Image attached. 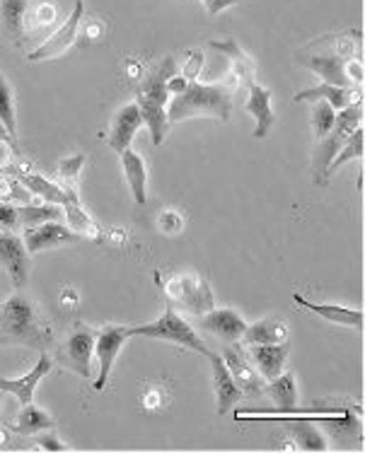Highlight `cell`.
<instances>
[{
	"instance_id": "1",
	"label": "cell",
	"mask_w": 365,
	"mask_h": 454,
	"mask_svg": "<svg viewBox=\"0 0 365 454\" xmlns=\"http://www.w3.org/2000/svg\"><path fill=\"white\" fill-rule=\"evenodd\" d=\"M233 112V90L227 85H201L192 80L184 92L174 95L167 105V123L186 121L196 116H216L220 121H227Z\"/></svg>"
},
{
	"instance_id": "2",
	"label": "cell",
	"mask_w": 365,
	"mask_h": 454,
	"mask_svg": "<svg viewBox=\"0 0 365 454\" xmlns=\"http://www.w3.org/2000/svg\"><path fill=\"white\" fill-rule=\"evenodd\" d=\"M25 343L42 348L44 333L36 322L35 307L22 293H15L0 305V343Z\"/></svg>"
},
{
	"instance_id": "3",
	"label": "cell",
	"mask_w": 365,
	"mask_h": 454,
	"mask_svg": "<svg viewBox=\"0 0 365 454\" xmlns=\"http://www.w3.org/2000/svg\"><path fill=\"white\" fill-rule=\"evenodd\" d=\"M131 336H146V339H157V340H170L177 346L194 350L199 356L209 358L210 350L206 348V343L201 340L196 329H192V324H186L182 317L174 312V307H167L160 319L150 324H140V326H129Z\"/></svg>"
},
{
	"instance_id": "4",
	"label": "cell",
	"mask_w": 365,
	"mask_h": 454,
	"mask_svg": "<svg viewBox=\"0 0 365 454\" xmlns=\"http://www.w3.org/2000/svg\"><path fill=\"white\" fill-rule=\"evenodd\" d=\"M83 15H85V0H75V5L70 10V15L66 18L56 32H53L42 46H36L35 51L29 53L27 59L32 63L36 61H49V59H59L63 53L68 51L70 46L78 42V27L83 22Z\"/></svg>"
},
{
	"instance_id": "5",
	"label": "cell",
	"mask_w": 365,
	"mask_h": 454,
	"mask_svg": "<svg viewBox=\"0 0 365 454\" xmlns=\"http://www.w3.org/2000/svg\"><path fill=\"white\" fill-rule=\"evenodd\" d=\"M126 339H131L129 326H105L102 332L97 333L95 339V356L99 363V375L95 380V392H102L107 385V380L112 375V367L122 353Z\"/></svg>"
},
{
	"instance_id": "6",
	"label": "cell",
	"mask_w": 365,
	"mask_h": 454,
	"mask_svg": "<svg viewBox=\"0 0 365 454\" xmlns=\"http://www.w3.org/2000/svg\"><path fill=\"white\" fill-rule=\"evenodd\" d=\"M95 339L97 333L85 326V324H78L75 332L70 333L66 346H63L61 363L66 367H70L73 372H78L80 377L92 375V356H95Z\"/></svg>"
},
{
	"instance_id": "7",
	"label": "cell",
	"mask_w": 365,
	"mask_h": 454,
	"mask_svg": "<svg viewBox=\"0 0 365 454\" xmlns=\"http://www.w3.org/2000/svg\"><path fill=\"white\" fill-rule=\"evenodd\" d=\"M167 295L174 297L177 302H182L194 315H203L213 309V295H210L206 280L199 278L196 273H184L167 286Z\"/></svg>"
},
{
	"instance_id": "8",
	"label": "cell",
	"mask_w": 365,
	"mask_h": 454,
	"mask_svg": "<svg viewBox=\"0 0 365 454\" xmlns=\"http://www.w3.org/2000/svg\"><path fill=\"white\" fill-rule=\"evenodd\" d=\"M0 266L8 271L15 288H25L29 278V252L25 239L12 235L10 230H0Z\"/></svg>"
},
{
	"instance_id": "9",
	"label": "cell",
	"mask_w": 365,
	"mask_h": 454,
	"mask_svg": "<svg viewBox=\"0 0 365 454\" xmlns=\"http://www.w3.org/2000/svg\"><path fill=\"white\" fill-rule=\"evenodd\" d=\"M25 247L29 254H39L52 249V247L59 245H70V242H80L83 235L73 232L68 225H63L61 220H49V223H42V225L29 227L25 230Z\"/></svg>"
},
{
	"instance_id": "10",
	"label": "cell",
	"mask_w": 365,
	"mask_h": 454,
	"mask_svg": "<svg viewBox=\"0 0 365 454\" xmlns=\"http://www.w3.org/2000/svg\"><path fill=\"white\" fill-rule=\"evenodd\" d=\"M210 365H213V387H216V399H218V413L226 416L230 411L235 409L237 403L242 402L244 392L235 382V377L230 372V367L226 365L223 356H218L210 350Z\"/></svg>"
},
{
	"instance_id": "11",
	"label": "cell",
	"mask_w": 365,
	"mask_h": 454,
	"mask_svg": "<svg viewBox=\"0 0 365 454\" xmlns=\"http://www.w3.org/2000/svg\"><path fill=\"white\" fill-rule=\"evenodd\" d=\"M199 329H206L209 333L218 336V339L227 340V343H237L242 339L244 329H247V322L242 317L237 315L235 309H209L199 315Z\"/></svg>"
},
{
	"instance_id": "12",
	"label": "cell",
	"mask_w": 365,
	"mask_h": 454,
	"mask_svg": "<svg viewBox=\"0 0 365 454\" xmlns=\"http://www.w3.org/2000/svg\"><path fill=\"white\" fill-rule=\"evenodd\" d=\"M52 358H49L46 353H42V356H39V363H36L27 375L18 377V380H0V392L12 394L22 406H25V403H32L36 387H39V382H42L44 377L52 372Z\"/></svg>"
},
{
	"instance_id": "13",
	"label": "cell",
	"mask_w": 365,
	"mask_h": 454,
	"mask_svg": "<svg viewBox=\"0 0 365 454\" xmlns=\"http://www.w3.org/2000/svg\"><path fill=\"white\" fill-rule=\"evenodd\" d=\"M290 356V346L286 340L281 343H254L250 346V358L254 360V365L259 370V375L264 380H274L286 370V360Z\"/></svg>"
},
{
	"instance_id": "14",
	"label": "cell",
	"mask_w": 365,
	"mask_h": 454,
	"mask_svg": "<svg viewBox=\"0 0 365 454\" xmlns=\"http://www.w3.org/2000/svg\"><path fill=\"white\" fill-rule=\"evenodd\" d=\"M298 61L303 63L305 68L317 73L327 85H337V88H348L351 85L346 73V59L341 53H320V56H310V59L298 56Z\"/></svg>"
},
{
	"instance_id": "15",
	"label": "cell",
	"mask_w": 365,
	"mask_h": 454,
	"mask_svg": "<svg viewBox=\"0 0 365 454\" xmlns=\"http://www.w3.org/2000/svg\"><path fill=\"white\" fill-rule=\"evenodd\" d=\"M140 126H143V116H140V109L136 102H129L123 105L116 116H114L112 136H109V145L116 153H123V150L131 148V140L136 136Z\"/></svg>"
},
{
	"instance_id": "16",
	"label": "cell",
	"mask_w": 365,
	"mask_h": 454,
	"mask_svg": "<svg viewBox=\"0 0 365 454\" xmlns=\"http://www.w3.org/2000/svg\"><path fill=\"white\" fill-rule=\"evenodd\" d=\"M298 305L305 307V309H310L314 315H320L327 322L339 324V326H351V329H363V309H348V307L341 305H317V302H310V300H305V297L296 295L293 297Z\"/></svg>"
},
{
	"instance_id": "17",
	"label": "cell",
	"mask_w": 365,
	"mask_h": 454,
	"mask_svg": "<svg viewBox=\"0 0 365 454\" xmlns=\"http://www.w3.org/2000/svg\"><path fill=\"white\" fill-rule=\"evenodd\" d=\"M247 112L252 114L257 129H254V138H264L274 126V109H271V92L261 88L257 82L250 85V102H247Z\"/></svg>"
},
{
	"instance_id": "18",
	"label": "cell",
	"mask_w": 365,
	"mask_h": 454,
	"mask_svg": "<svg viewBox=\"0 0 365 454\" xmlns=\"http://www.w3.org/2000/svg\"><path fill=\"white\" fill-rule=\"evenodd\" d=\"M223 360H226V365L230 367V372H233V377H235V382L240 385L242 392H261L259 375L254 372L252 365H250V360H247V356H244L242 350L230 346V348L223 350Z\"/></svg>"
},
{
	"instance_id": "19",
	"label": "cell",
	"mask_w": 365,
	"mask_h": 454,
	"mask_svg": "<svg viewBox=\"0 0 365 454\" xmlns=\"http://www.w3.org/2000/svg\"><path fill=\"white\" fill-rule=\"evenodd\" d=\"M119 155H122L123 175H126V182H129L133 199H136L139 206H146V201H148V196H146V184H148L146 162H143V158H140L139 153H133L131 148L119 153Z\"/></svg>"
},
{
	"instance_id": "20",
	"label": "cell",
	"mask_w": 365,
	"mask_h": 454,
	"mask_svg": "<svg viewBox=\"0 0 365 454\" xmlns=\"http://www.w3.org/2000/svg\"><path fill=\"white\" fill-rule=\"evenodd\" d=\"M53 426H56L53 416H49L46 411L35 406V403H25L10 428L15 430L18 435H39L44 430H52Z\"/></svg>"
},
{
	"instance_id": "21",
	"label": "cell",
	"mask_w": 365,
	"mask_h": 454,
	"mask_svg": "<svg viewBox=\"0 0 365 454\" xmlns=\"http://www.w3.org/2000/svg\"><path fill=\"white\" fill-rule=\"evenodd\" d=\"M242 339L247 340V346H254V343H281V340L288 339V326L286 322H281L276 317H266V319H259V322L247 324Z\"/></svg>"
},
{
	"instance_id": "22",
	"label": "cell",
	"mask_w": 365,
	"mask_h": 454,
	"mask_svg": "<svg viewBox=\"0 0 365 454\" xmlns=\"http://www.w3.org/2000/svg\"><path fill=\"white\" fill-rule=\"evenodd\" d=\"M269 396L279 406V413H290L298 406V382L293 372H281L279 377L269 380Z\"/></svg>"
},
{
	"instance_id": "23",
	"label": "cell",
	"mask_w": 365,
	"mask_h": 454,
	"mask_svg": "<svg viewBox=\"0 0 365 454\" xmlns=\"http://www.w3.org/2000/svg\"><path fill=\"white\" fill-rule=\"evenodd\" d=\"M18 182L25 184L29 193H36L46 203H56V206H63L70 199V193H73L70 189H63L59 184L44 179L42 175H29V172H18Z\"/></svg>"
},
{
	"instance_id": "24",
	"label": "cell",
	"mask_w": 365,
	"mask_h": 454,
	"mask_svg": "<svg viewBox=\"0 0 365 454\" xmlns=\"http://www.w3.org/2000/svg\"><path fill=\"white\" fill-rule=\"evenodd\" d=\"M317 99L329 102L334 109H344V106L353 105V102H351V90L337 88V85H327V82H320V85L303 90V92H298L296 95V102H317Z\"/></svg>"
},
{
	"instance_id": "25",
	"label": "cell",
	"mask_w": 365,
	"mask_h": 454,
	"mask_svg": "<svg viewBox=\"0 0 365 454\" xmlns=\"http://www.w3.org/2000/svg\"><path fill=\"white\" fill-rule=\"evenodd\" d=\"M363 145H365V133L363 129L358 126L356 131L351 133L346 140H344V145H341V150L337 153V158L331 160L329 167L324 169V176H322V184L329 179L339 167H344L346 162H351V160H363Z\"/></svg>"
},
{
	"instance_id": "26",
	"label": "cell",
	"mask_w": 365,
	"mask_h": 454,
	"mask_svg": "<svg viewBox=\"0 0 365 454\" xmlns=\"http://www.w3.org/2000/svg\"><path fill=\"white\" fill-rule=\"evenodd\" d=\"M61 208L63 206H56V203H44V206H22L18 208V220L20 225L29 230V227L42 225V223H49V220H61Z\"/></svg>"
},
{
	"instance_id": "27",
	"label": "cell",
	"mask_w": 365,
	"mask_h": 454,
	"mask_svg": "<svg viewBox=\"0 0 365 454\" xmlns=\"http://www.w3.org/2000/svg\"><path fill=\"white\" fill-rule=\"evenodd\" d=\"M63 213H66V218H68V227L73 232H78V235H95V223L90 220L83 206L78 201V193H70V199L63 203Z\"/></svg>"
},
{
	"instance_id": "28",
	"label": "cell",
	"mask_w": 365,
	"mask_h": 454,
	"mask_svg": "<svg viewBox=\"0 0 365 454\" xmlns=\"http://www.w3.org/2000/svg\"><path fill=\"white\" fill-rule=\"evenodd\" d=\"M0 121L5 123V129L10 136H18V114H15V97H12V88L8 85V80L0 70Z\"/></svg>"
},
{
	"instance_id": "29",
	"label": "cell",
	"mask_w": 365,
	"mask_h": 454,
	"mask_svg": "<svg viewBox=\"0 0 365 454\" xmlns=\"http://www.w3.org/2000/svg\"><path fill=\"white\" fill-rule=\"evenodd\" d=\"M27 0H0V18L10 35L22 32V20H25Z\"/></svg>"
},
{
	"instance_id": "30",
	"label": "cell",
	"mask_w": 365,
	"mask_h": 454,
	"mask_svg": "<svg viewBox=\"0 0 365 454\" xmlns=\"http://www.w3.org/2000/svg\"><path fill=\"white\" fill-rule=\"evenodd\" d=\"M334 119H337V109L329 105V102H324V99H317L313 106V129L314 136L322 140L327 133L334 129Z\"/></svg>"
},
{
	"instance_id": "31",
	"label": "cell",
	"mask_w": 365,
	"mask_h": 454,
	"mask_svg": "<svg viewBox=\"0 0 365 454\" xmlns=\"http://www.w3.org/2000/svg\"><path fill=\"white\" fill-rule=\"evenodd\" d=\"M85 160H87V155H83V153L61 160V162H59V175H61L63 179H75V176L80 175L83 165H85Z\"/></svg>"
},
{
	"instance_id": "32",
	"label": "cell",
	"mask_w": 365,
	"mask_h": 454,
	"mask_svg": "<svg viewBox=\"0 0 365 454\" xmlns=\"http://www.w3.org/2000/svg\"><path fill=\"white\" fill-rule=\"evenodd\" d=\"M18 227H20L18 208H15V206H10V203H0V230H10V232H15Z\"/></svg>"
},
{
	"instance_id": "33",
	"label": "cell",
	"mask_w": 365,
	"mask_h": 454,
	"mask_svg": "<svg viewBox=\"0 0 365 454\" xmlns=\"http://www.w3.org/2000/svg\"><path fill=\"white\" fill-rule=\"evenodd\" d=\"M201 63H203V53H201V51L189 53V63H186V68H184V73H182L184 78L189 80V82H192V80L199 75Z\"/></svg>"
},
{
	"instance_id": "34",
	"label": "cell",
	"mask_w": 365,
	"mask_h": 454,
	"mask_svg": "<svg viewBox=\"0 0 365 454\" xmlns=\"http://www.w3.org/2000/svg\"><path fill=\"white\" fill-rule=\"evenodd\" d=\"M203 5H206V10H209L210 18H216V15H220L226 8H233V5H237L240 0H201Z\"/></svg>"
},
{
	"instance_id": "35",
	"label": "cell",
	"mask_w": 365,
	"mask_h": 454,
	"mask_svg": "<svg viewBox=\"0 0 365 454\" xmlns=\"http://www.w3.org/2000/svg\"><path fill=\"white\" fill-rule=\"evenodd\" d=\"M39 445H42V450H46V452H68V445H63L61 440L53 435L39 437Z\"/></svg>"
},
{
	"instance_id": "36",
	"label": "cell",
	"mask_w": 365,
	"mask_h": 454,
	"mask_svg": "<svg viewBox=\"0 0 365 454\" xmlns=\"http://www.w3.org/2000/svg\"><path fill=\"white\" fill-rule=\"evenodd\" d=\"M186 85H189V80L184 78V75H172V78L167 80V92L170 95H179V92L186 90Z\"/></svg>"
},
{
	"instance_id": "37",
	"label": "cell",
	"mask_w": 365,
	"mask_h": 454,
	"mask_svg": "<svg viewBox=\"0 0 365 454\" xmlns=\"http://www.w3.org/2000/svg\"><path fill=\"white\" fill-rule=\"evenodd\" d=\"M0 140H5L10 148H18V143H15V138L10 136V131L5 129V123H3V121H0Z\"/></svg>"
},
{
	"instance_id": "38",
	"label": "cell",
	"mask_w": 365,
	"mask_h": 454,
	"mask_svg": "<svg viewBox=\"0 0 365 454\" xmlns=\"http://www.w3.org/2000/svg\"><path fill=\"white\" fill-rule=\"evenodd\" d=\"M0 176H3V167H0Z\"/></svg>"
},
{
	"instance_id": "39",
	"label": "cell",
	"mask_w": 365,
	"mask_h": 454,
	"mask_svg": "<svg viewBox=\"0 0 365 454\" xmlns=\"http://www.w3.org/2000/svg\"><path fill=\"white\" fill-rule=\"evenodd\" d=\"M0 394H3V392H0ZM0 406H3V399H0Z\"/></svg>"
}]
</instances>
